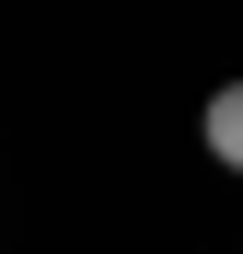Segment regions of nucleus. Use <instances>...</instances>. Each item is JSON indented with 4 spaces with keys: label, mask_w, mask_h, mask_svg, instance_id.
Instances as JSON below:
<instances>
[{
    "label": "nucleus",
    "mask_w": 243,
    "mask_h": 254,
    "mask_svg": "<svg viewBox=\"0 0 243 254\" xmlns=\"http://www.w3.org/2000/svg\"><path fill=\"white\" fill-rule=\"evenodd\" d=\"M197 127H209V162H220V174H243V81H220Z\"/></svg>",
    "instance_id": "obj_1"
}]
</instances>
